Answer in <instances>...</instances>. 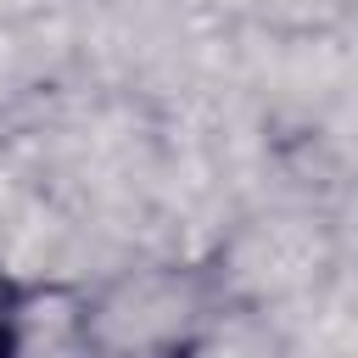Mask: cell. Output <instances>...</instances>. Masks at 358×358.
Instances as JSON below:
<instances>
[{
	"label": "cell",
	"mask_w": 358,
	"mask_h": 358,
	"mask_svg": "<svg viewBox=\"0 0 358 358\" xmlns=\"http://www.w3.org/2000/svg\"><path fill=\"white\" fill-rule=\"evenodd\" d=\"M235 319L213 257H140L73 302V341L84 358H201Z\"/></svg>",
	"instance_id": "1"
},
{
	"label": "cell",
	"mask_w": 358,
	"mask_h": 358,
	"mask_svg": "<svg viewBox=\"0 0 358 358\" xmlns=\"http://www.w3.org/2000/svg\"><path fill=\"white\" fill-rule=\"evenodd\" d=\"M224 274V291L235 302V313L257 308V302H274V296H296L308 291L330 252H324V235L313 229V218L302 213H263V218H246L235 235H224L213 252H207Z\"/></svg>",
	"instance_id": "2"
},
{
	"label": "cell",
	"mask_w": 358,
	"mask_h": 358,
	"mask_svg": "<svg viewBox=\"0 0 358 358\" xmlns=\"http://www.w3.org/2000/svg\"><path fill=\"white\" fill-rule=\"evenodd\" d=\"M28 308H34V291H28L11 268H0V358H22Z\"/></svg>",
	"instance_id": "3"
}]
</instances>
